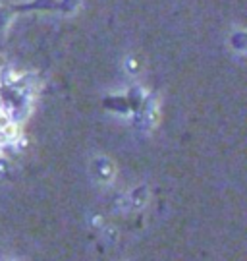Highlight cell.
<instances>
[{
    "instance_id": "obj_3",
    "label": "cell",
    "mask_w": 247,
    "mask_h": 261,
    "mask_svg": "<svg viewBox=\"0 0 247 261\" xmlns=\"http://www.w3.org/2000/svg\"><path fill=\"white\" fill-rule=\"evenodd\" d=\"M232 45H236V49H244L246 47V35L240 33V35L232 37Z\"/></svg>"
},
{
    "instance_id": "obj_1",
    "label": "cell",
    "mask_w": 247,
    "mask_h": 261,
    "mask_svg": "<svg viewBox=\"0 0 247 261\" xmlns=\"http://www.w3.org/2000/svg\"><path fill=\"white\" fill-rule=\"evenodd\" d=\"M97 174H100L102 178H106V176H110L112 174V164L108 162V161H104V159H100V161H97Z\"/></svg>"
},
{
    "instance_id": "obj_2",
    "label": "cell",
    "mask_w": 247,
    "mask_h": 261,
    "mask_svg": "<svg viewBox=\"0 0 247 261\" xmlns=\"http://www.w3.org/2000/svg\"><path fill=\"white\" fill-rule=\"evenodd\" d=\"M133 203L135 205H139V203H143V200H145V188H137L135 192H133Z\"/></svg>"
}]
</instances>
